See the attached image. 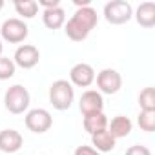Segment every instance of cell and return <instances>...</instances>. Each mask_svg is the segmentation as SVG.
Returning a JSON list of instances; mask_svg holds the SVG:
<instances>
[{"label":"cell","instance_id":"cell-14","mask_svg":"<svg viewBox=\"0 0 155 155\" xmlns=\"http://www.w3.org/2000/svg\"><path fill=\"white\" fill-rule=\"evenodd\" d=\"M133 17L142 28H153L155 26V4L153 2H142L137 8Z\"/></svg>","mask_w":155,"mask_h":155},{"label":"cell","instance_id":"cell-3","mask_svg":"<svg viewBox=\"0 0 155 155\" xmlns=\"http://www.w3.org/2000/svg\"><path fill=\"white\" fill-rule=\"evenodd\" d=\"M29 102H31L29 91L22 84H13L11 88H8V91L4 95V106L13 115H20V113L28 111Z\"/></svg>","mask_w":155,"mask_h":155},{"label":"cell","instance_id":"cell-9","mask_svg":"<svg viewBox=\"0 0 155 155\" xmlns=\"http://www.w3.org/2000/svg\"><path fill=\"white\" fill-rule=\"evenodd\" d=\"M38 60H40V51L33 44H22V46H18L17 51H15V57H13L15 66L22 68V69L35 68L38 64Z\"/></svg>","mask_w":155,"mask_h":155},{"label":"cell","instance_id":"cell-17","mask_svg":"<svg viewBox=\"0 0 155 155\" xmlns=\"http://www.w3.org/2000/svg\"><path fill=\"white\" fill-rule=\"evenodd\" d=\"M15 11L22 18H33L38 13V4L35 0H15Z\"/></svg>","mask_w":155,"mask_h":155},{"label":"cell","instance_id":"cell-13","mask_svg":"<svg viewBox=\"0 0 155 155\" xmlns=\"http://www.w3.org/2000/svg\"><path fill=\"white\" fill-rule=\"evenodd\" d=\"M42 22L48 29H58L66 24V11L58 6V8H53V9H44L42 11Z\"/></svg>","mask_w":155,"mask_h":155},{"label":"cell","instance_id":"cell-23","mask_svg":"<svg viewBox=\"0 0 155 155\" xmlns=\"http://www.w3.org/2000/svg\"><path fill=\"white\" fill-rule=\"evenodd\" d=\"M37 4L42 6L44 9H53V8H58L60 6V0H38Z\"/></svg>","mask_w":155,"mask_h":155},{"label":"cell","instance_id":"cell-18","mask_svg":"<svg viewBox=\"0 0 155 155\" xmlns=\"http://www.w3.org/2000/svg\"><path fill=\"white\" fill-rule=\"evenodd\" d=\"M139 106L140 111H155V90L151 86L139 93Z\"/></svg>","mask_w":155,"mask_h":155},{"label":"cell","instance_id":"cell-24","mask_svg":"<svg viewBox=\"0 0 155 155\" xmlns=\"http://www.w3.org/2000/svg\"><path fill=\"white\" fill-rule=\"evenodd\" d=\"M2 49H4V44H2V40H0V57H2Z\"/></svg>","mask_w":155,"mask_h":155},{"label":"cell","instance_id":"cell-10","mask_svg":"<svg viewBox=\"0 0 155 155\" xmlns=\"http://www.w3.org/2000/svg\"><path fill=\"white\" fill-rule=\"evenodd\" d=\"M79 108L84 117L91 113H101L104 110V99L97 90H86L79 101Z\"/></svg>","mask_w":155,"mask_h":155},{"label":"cell","instance_id":"cell-1","mask_svg":"<svg viewBox=\"0 0 155 155\" xmlns=\"http://www.w3.org/2000/svg\"><path fill=\"white\" fill-rule=\"evenodd\" d=\"M97 22H99V15L91 6L90 8H81L64 24V31H66L68 38H71L73 42H82V40L88 38V35L97 26Z\"/></svg>","mask_w":155,"mask_h":155},{"label":"cell","instance_id":"cell-15","mask_svg":"<svg viewBox=\"0 0 155 155\" xmlns=\"http://www.w3.org/2000/svg\"><path fill=\"white\" fill-rule=\"evenodd\" d=\"M91 144L99 153H108L115 148L117 140L111 137V133L108 130H102V131H97V133L91 135Z\"/></svg>","mask_w":155,"mask_h":155},{"label":"cell","instance_id":"cell-21","mask_svg":"<svg viewBox=\"0 0 155 155\" xmlns=\"http://www.w3.org/2000/svg\"><path fill=\"white\" fill-rule=\"evenodd\" d=\"M126 155H151L150 148L148 146H142V144H133L126 150Z\"/></svg>","mask_w":155,"mask_h":155},{"label":"cell","instance_id":"cell-19","mask_svg":"<svg viewBox=\"0 0 155 155\" xmlns=\"http://www.w3.org/2000/svg\"><path fill=\"white\" fill-rule=\"evenodd\" d=\"M137 124L142 131L151 133L155 130V111H140L137 117Z\"/></svg>","mask_w":155,"mask_h":155},{"label":"cell","instance_id":"cell-8","mask_svg":"<svg viewBox=\"0 0 155 155\" xmlns=\"http://www.w3.org/2000/svg\"><path fill=\"white\" fill-rule=\"evenodd\" d=\"M95 82V69L86 64V62H79L69 69V84L77 86V88H90Z\"/></svg>","mask_w":155,"mask_h":155},{"label":"cell","instance_id":"cell-5","mask_svg":"<svg viewBox=\"0 0 155 155\" xmlns=\"http://www.w3.org/2000/svg\"><path fill=\"white\" fill-rule=\"evenodd\" d=\"M28 33H29V28L22 18H8V20H4L2 28H0V37L9 44L24 42Z\"/></svg>","mask_w":155,"mask_h":155},{"label":"cell","instance_id":"cell-6","mask_svg":"<svg viewBox=\"0 0 155 155\" xmlns=\"http://www.w3.org/2000/svg\"><path fill=\"white\" fill-rule=\"evenodd\" d=\"M24 122H26V128L29 131H33V133H46L53 126V117L44 108H33V110H29L26 113Z\"/></svg>","mask_w":155,"mask_h":155},{"label":"cell","instance_id":"cell-2","mask_svg":"<svg viewBox=\"0 0 155 155\" xmlns=\"http://www.w3.org/2000/svg\"><path fill=\"white\" fill-rule=\"evenodd\" d=\"M73 101H75V90L68 81L58 79L49 86V102L55 110L58 111L69 110Z\"/></svg>","mask_w":155,"mask_h":155},{"label":"cell","instance_id":"cell-12","mask_svg":"<svg viewBox=\"0 0 155 155\" xmlns=\"http://www.w3.org/2000/svg\"><path fill=\"white\" fill-rule=\"evenodd\" d=\"M131 130H133V122L130 120V117H124V115H117L111 119V122H108V131L115 140L128 137Z\"/></svg>","mask_w":155,"mask_h":155},{"label":"cell","instance_id":"cell-20","mask_svg":"<svg viewBox=\"0 0 155 155\" xmlns=\"http://www.w3.org/2000/svg\"><path fill=\"white\" fill-rule=\"evenodd\" d=\"M15 62L9 57H0V81H8L15 75Z\"/></svg>","mask_w":155,"mask_h":155},{"label":"cell","instance_id":"cell-25","mask_svg":"<svg viewBox=\"0 0 155 155\" xmlns=\"http://www.w3.org/2000/svg\"><path fill=\"white\" fill-rule=\"evenodd\" d=\"M4 8V0H0V9H2Z\"/></svg>","mask_w":155,"mask_h":155},{"label":"cell","instance_id":"cell-11","mask_svg":"<svg viewBox=\"0 0 155 155\" xmlns=\"http://www.w3.org/2000/svg\"><path fill=\"white\" fill-rule=\"evenodd\" d=\"M24 144V137L17 130H2L0 131V151L17 153Z\"/></svg>","mask_w":155,"mask_h":155},{"label":"cell","instance_id":"cell-4","mask_svg":"<svg viewBox=\"0 0 155 155\" xmlns=\"http://www.w3.org/2000/svg\"><path fill=\"white\" fill-rule=\"evenodd\" d=\"M131 17H133V9L131 4L126 0H111L104 6V18L113 26L126 24L131 20Z\"/></svg>","mask_w":155,"mask_h":155},{"label":"cell","instance_id":"cell-22","mask_svg":"<svg viewBox=\"0 0 155 155\" xmlns=\"http://www.w3.org/2000/svg\"><path fill=\"white\" fill-rule=\"evenodd\" d=\"M73 155H101V153H99L93 146H84V144H82V146H79V148L75 150Z\"/></svg>","mask_w":155,"mask_h":155},{"label":"cell","instance_id":"cell-16","mask_svg":"<svg viewBox=\"0 0 155 155\" xmlns=\"http://www.w3.org/2000/svg\"><path fill=\"white\" fill-rule=\"evenodd\" d=\"M108 117L104 115V111H101V113H91V115H86L84 117V130L90 133V135H93V133H97V131H102V130H108Z\"/></svg>","mask_w":155,"mask_h":155},{"label":"cell","instance_id":"cell-7","mask_svg":"<svg viewBox=\"0 0 155 155\" xmlns=\"http://www.w3.org/2000/svg\"><path fill=\"white\" fill-rule=\"evenodd\" d=\"M95 81H97V88L99 93H106V95H115L120 88H122V77L117 69L113 68H106L102 71H99L95 75Z\"/></svg>","mask_w":155,"mask_h":155}]
</instances>
